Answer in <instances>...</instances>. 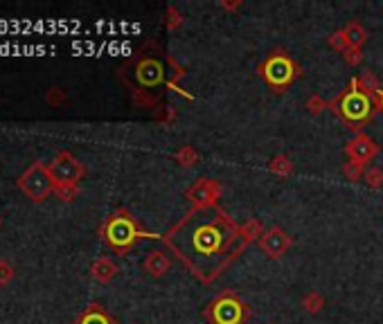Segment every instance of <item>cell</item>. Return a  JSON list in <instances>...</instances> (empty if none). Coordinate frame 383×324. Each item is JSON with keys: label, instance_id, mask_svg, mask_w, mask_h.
Here are the masks:
<instances>
[{"label": "cell", "instance_id": "6da1fadb", "mask_svg": "<svg viewBox=\"0 0 383 324\" xmlns=\"http://www.w3.org/2000/svg\"><path fill=\"white\" fill-rule=\"evenodd\" d=\"M160 241L201 284L215 281L248 248L239 225L221 205L192 207Z\"/></svg>", "mask_w": 383, "mask_h": 324}, {"label": "cell", "instance_id": "7a4b0ae2", "mask_svg": "<svg viewBox=\"0 0 383 324\" xmlns=\"http://www.w3.org/2000/svg\"><path fill=\"white\" fill-rule=\"evenodd\" d=\"M329 111L336 115L343 124L354 133H363V126L370 124V119L374 115V100L361 91L358 86V77L349 79V84L345 91H340L333 100L329 102Z\"/></svg>", "mask_w": 383, "mask_h": 324}, {"label": "cell", "instance_id": "3957f363", "mask_svg": "<svg viewBox=\"0 0 383 324\" xmlns=\"http://www.w3.org/2000/svg\"><path fill=\"white\" fill-rule=\"evenodd\" d=\"M100 237L104 239V243L113 250V253L122 257V255H127L138 241H142V239H158L160 241L162 234H153V232L142 230L129 209H118V212H113L102 223Z\"/></svg>", "mask_w": 383, "mask_h": 324}, {"label": "cell", "instance_id": "277c9868", "mask_svg": "<svg viewBox=\"0 0 383 324\" xmlns=\"http://www.w3.org/2000/svg\"><path fill=\"white\" fill-rule=\"evenodd\" d=\"M257 75L264 79L268 88L275 93H284L291 84H296L303 75V68L298 66L296 59L287 50H273L268 52L266 59L257 66Z\"/></svg>", "mask_w": 383, "mask_h": 324}, {"label": "cell", "instance_id": "5b68a950", "mask_svg": "<svg viewBox=\"0 0 383 324\" xmlns=\"http://www.w3.org/2000/svg\"><path fill=\"white\" fill-rule=\"evenodd\" d=\"M210 324H246L250 309L239 295L232 290H223L217 299H212L208 309L203 311Z\"/></svg>", "mask_w": 383, "mask_h": 324}, {"label": "cell", "instance_id": "8992f818", "mask_svg": "<svg viewBox=\"0 0 383 324\" xmlns=\"http://www.w3.org/2000/svg\"><path fill=\"white\" fill-rule=\"evenodd\" d=\"M16 183H19V189L34 202H43L50 194H54V181L43 162H32Z\"/></svg>", "mask_w": 383, "mask_h": 324}, {"label": "cell", "instance_id": "52a82bcc", "mask_svg": "<svg viewBox=\"0 0 383 324\" xmlns=\"http://www.w3.org/2000/svg\"><path fill=\"white\" fill-rule=\"evenodd\" d=\"M47 169H50L54 185H79L81 178L86 176V167L70 151L56 153L50 160V165H47Z\"/></svg>", "mask_w": 383, "mask_h": 324}, {"label": "cell", "instance_id": "ba28073f", "mask_svg": "<svg viewBox=\"0 0 383 324\" xmlns=\"http://www.w3.org/2000/svg\"><path fill=\"white\" fill-rule=\"evenodd\" d=\"M133 79L142 88H156L169 81L165 63L156 59V56H142V59L133 66Z\"/></svg>", "mask_w": 383, "mask_h": 324}, {"label": "cell", "instance_id": "9c48e42d", "mask_svg": "<svg viewBox=\"0 0 383 324\" xmlns=\"http://www.w3.org/2000/svg\"><path fill=\"white\" fill-rule=\"evenodd\" d=\"M257 246L268 259H282L291 250L293 237L280 225H273V228L262 232V237L257 239Z\"/></svg>", "mask_w": 383, "mask_h": 324}, {"label": "cell", "instance_id": "30bf717a", "mask_svg": "<svg viewBox=\"0 0 383 324\" xmlns=\"http://www.w3.org/2000/svg\"><path fill=\"white\" fill-rule=\"evenodd\" d=\"M219 196H221V185L215 178H199L192 183L185 192V198L192 202V207H212L219 205Z\"/></svg>", "mask_w": 383, "mask_h": 324}, {"label": "cell", "instance_id": "8fae6325", "mask_svg": "<svg viewBox=\"0 0 383 324\" xmlns=\"http://www.w3.org/2000/svg\"><path fill=\"white\" fill-rule=\"evenodd\" d=\"M379 149L381 147L368 133H356L352 140L345 144V156H347V160L358 162V165H368L370 160L377 158Z\"/></svg>", "mask_w": 383, "mask_h": 324}, {"label": "cell", "instance_id": "7c38bea8", "mask_svg": "<svg viewBox=\"0 0 383 324\" xmlns=\"http://www.w3.org/2000/svg\"><path fill=\"white\" fill-rule=\"evenodd\" d=\"M142 268L146 275H151V277L158 279V277H162V275L169 273V268H172V259L162 253V250H151V253L144 257Z\"/></svg>", "mask_w": 383, "mask_h": 324}, {"label": "cell", "instance_id": "4fadbf2b", "mask_svg": "<svg viewBox=\"0 0 383 324\" xmlns=\"http://www.w3.org/2000/svg\"><path fill=\"white\" fill-rule=\"evenodd\" d=\"M120 273L118 264L111 257H100L91 264V277L100 284H109Z\"/></svg>", "mask_w": 383, "mask_h": 324}, {"label": "cell", "instance_id": "5bb4252c", "mask_svg": "<svg viewBox=\"0 0 383 324\" xmlns=\"http://www.w3.org/2000/svg\"><path fill=\"white\" fill-rule=\"evenodd\" d=\"M75 324H118V322L113 320L111 315L106 313L100 304H91V306H88V309L75 320Z\"/></svg>", "mask_w": 383, "mask_h": 324}, {"label": "cell", "instance_id": "9a60e30c", "mask_svg": "<svg viewBox=\"0 0 383 324\" xmlns=\"http://www.w3.org/2000/svg\"><path fill=\"white\" fill-rule=\"evenodd\" d=\"M343 30H345V36L349 40V47H358V50H363L365 40H368V30H365L358 21L347 23Z\"/></svg>", "mask_w": 383, "mask_h": 324}, {"label": "cell", "instance_id": "2e32d148", "mask_svg": "<svg viewBox=\"0 0 383 324\" xmlns=\"http://www.w3.org/2000/svg\"><path fill=\"white\" fill-rule=\"evenodd\" d=\"M268 169H271L275 176L289 178L296 167H293V162H291V158L287 156V153H278V156H273L271 160H268Z\"/></svg>", "mask_w": 383, "mask_h": 324}, {"label": "cell", "instance_id": "e0dca14e", "mask_svg": "<svg viewBox=\"0 0 383 324\" xmlns=\"http://www.w3.org/2000/svg\"><path fill=\"white\" fill-rule=\"evenodd\" d=\"M174 158H176L178 165H183V167H194V165L199 162L201 156H199V151L192 147V144H183V147L176 151Z\"/></svg>", "mask_w": 383, "mask_h": 324}, {"label": "cell", "instance_id": "ac0fdd59", "mask_svg": "<svg viewBox=\"0 0 383 324\" xmlns=\"http://www.w3.org/2000/svg\"><path fill=\"white\" fill-rule=\"evenodd\" d=\"M239 232H241V237L246 239L248 243H252V241H257L259 237H262L264 228H262V223H259L257 218H248L246 223L239 225Z\"/></svg>", "mask_w": 383, "mask_h": 324}, {"label": "cell", "instance_id": "d6986e66", "mask_svg": "<svg viewBox=\"0 0 383 324\" xmlns=\"http://www.w3.org/2000/svg\"><path fill=\"white\" fill-rule=\"evenodd\" d=\"M303 309L307 311V313H311V315H316V313H320L322 309H325V297L318 293V290H311V293H307L305 297H303Z\"/></svg>", "mask_w": 383, "mask_h": 324}, {"label": "cell", "instance_id": "ffe728a7", "mask_svg": "<svg viewBox=\"0 0 383 324\" xmlns=\"http://www.w3.org/2000/svg\"><path fill=\"white\" fill-rule=\"evenodd\" d=\"M183 23H185L183 12L178 10L176 5H169L167 10H165V27H167L169 32H176L178 27H183Z\"/></svg>", "mask_w": 383, "mask_h": 324}, {"label": "cell", "instance_id": "44dd1931", "mask_svg": "<svg viewBox=\"0 0 383 324\" xmlns=\"http://www.w3.org/2000/svg\"><path fill=\"white\" fill-rule=\"evenodd\" d=\"M358 86H361V91L368 93L372 100L381 93V88H383L379 81H377V77L372 75V72H363V75L358 77Z\"/></svg>", "mask_w": 383, "mask_h": 324}, {"label": "cell", "instance_id": "7402d4cb", "mask_svg": "<svg viewBox=\"0 0 383 324\" xmlns=\"http://www.w3.org/2000/svg\"><path fill=\"white\" fill-rule=\"evenodd\" d=\"M327 43L331 50H336L340 54H345L349 50V40L345 36V30H336V32H331V34L327 36Z\"/></svg>", "mask_w": 383, "mask_h": 324}, {"label": "cell", "instance_id": "603a6c76", "mask_svg": "<svg viewBox=\"0 0 383 324\" xmlns=\"http://www.w3.org/2000/svg\"><path fill=\"white\" fill-rule=\"evenodd\" d=\"M45 102H47V106L59 108V106L66 104V93H63L59 86H50L47 88V93H45Z\"/></svg>", "mask_w": 383, "mask_h": 324}, {"label": "cell", "instance_id": "cb8c5ba5", "mask_svg": "<svg viewBox=\"0 0 383 324\" xmlns=\"http://www.w3.org/2000/svg\"><path fill=\"white\" fill-rule=\"evenodd\" d=\"M305 106L309 111V115H320L325 108H329V102H325L320 95H309L307 102H305Z\"/></svg>", "mask_w": 383, "mask_h": 324}, {"label": "cell", "instance_id": "d4e9b609", "mask_svg": "<svg viewBox=\"0 0 383 324\" xmlns=\"http://www.w3.org/2000/svg\"><path fill=\"white\" fill-rule=\"evenodd\" d=\"M343 174H345L347 181L356 183V181H361V178L365 176V165H358V162L347 160L345 165H343Z\"/></svg>", "mask_w": 383, "mask_h": 324}, {"label": "cell", "instance_id": "484cf974", "mask_svg": "<svg viewBox=\"0 0 383 324\" xmlns=\"http://www.w3.org/2000/svg\"><path fill=\"white\" fill-rule=\"evenodd\" d=\"M363 181H365V185H368L370 189H381L383 187V172L381 169H368V172H365V176H363Z\"/></svg>", "mask_w": 383, "mask_h": 324}, {"label": "cell", "instance_id": "4316f807", "mask_svg": "<svg viewBox=\"0 0 383 324\" xmlns=\"http://www.w3.org/2000/svg\"><path fill=\"white\" fill-rule=\"evenodd\" d=\"M16 275V268L10 259H0V286H7Z\"/></svg>", "mask_w": 383, "mask_h": 324}, {"label": "cell", "instance_id": "83f0119b", "mask_svg": "<svg viewBox=\"0 0 383 324\" xmlns=\"http://www.w3.org/2000/svg\"><path fill=\"white\" fill-rule=\"evenodd\" d=\"M54 194L61 200H75L79 194V185H54Z\"/></svg>", "mask_w": 383, "mask_h": 324}, {"label": "cell", "instance_id": "f1b7e54d", "mask_svg": "<svg viewBox=\"0 0 383 324\" xmlns=\"http://www.w3.org/2000/svg\"><path fill=\"white\" fill-rule=\"evenodd\" d=\"M158 100L153 95H149L146 91H133V104L138 108H146V106H153Z\"/></svg>", "mask_w": 383, "mask_h": 324}, {"label": "cell", "instance_id": "f546056e", "mask_svg": "<svg viewBox=\"0 0 383 324\" xmlns=\"http://www.w3.org/2000/svg\"><path fill=\"white\" fill-rule=\"evenodd\" d=\"M343 59H345V63L347 66H352V68H356L358 63L363 61V50H358V47H349V50L343 54Z\"/></svg>", "mask_w": 383, "mask_h": 324}, {"label": "cell", "instance_id": "4dcf8cb0", "mask_svg": "<svg viewBox=\"0 0 383 324\" xmlns=\"http://www.w3.org/2000/svg\"><path fill=\"white\" fill-rule=\"evenodd\" d=\"M243 3L241 0H219V10H223V12H234V10H239Z\"/></svg>", "mask_w": 383, "mask_h": 324}, {"label": "cell", "instance_id": "1f68e13d", "mask_svg": "<svg viewBox=\"0 0 383 324\" xmlns=\"http://www.w3.org/2000/svg\"><path fill=\"white\" fill-rule=\"evenodd\" d=\"M374 108L383 113V88H381V93H379L377 97H374Z\"/></svg>", "mask_w": 383, "mask_h": 324}, {"label": "cell", "instance_id": "d6a6232c", "mask_svg": "<svg viewBox=\"0 0 383 324\" xmlns=\"http://www.w3.org/2000/svg\"><path fill=\"white\" fill-rule=\"evenodd\" d=\"M0 225H3V218H0Z\"/></svg>", "mask_w": 383, "mask_h": 324}, {"label": "cell", "instance_id": "836d02e7", "mask_svg": "<svg viewBox=\"0 0 383 324\" xmlns=\"http://www.w3.org/2000/svg\"><path fill=\"white\" fill-rule=\"evenodd\" d=\"M271 324H273V322H271Z\"/></svg>", "mask_w": 383, "mask_h": 324}]
</instances>
